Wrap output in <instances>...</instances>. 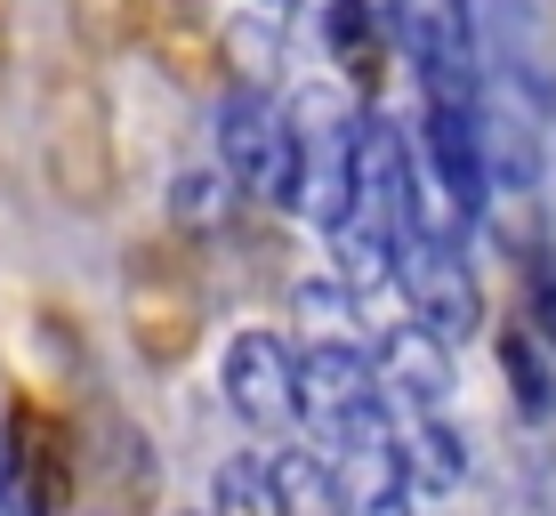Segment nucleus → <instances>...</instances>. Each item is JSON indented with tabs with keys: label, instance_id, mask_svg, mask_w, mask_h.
I'll return each instance as SVG.
<instances>
[{
	"label": "nucleus",
	"instance_id": "obj_2",
	"mask_svg": "<svg viewBox=\"0 0 556 516\" xmlns=\"http://www.w3.org/2000/svg\"><path fill=\"white\" fill-rule=\"evenodd\" d=\"M395 299H404V315H419L435 339H452V348L484 331L476 259H468L459 235H444V226H412V235L395 242Z\"/></svg>",
	"mask_w": 556,
	"mask_h": 516
},
{
	"label": "nucleus",
	"instance_id": "obj_7",
	"mask_svg": "<svg viewBox=\"0 0 556 516\" xmlns=\"http://www.w3.org/2000/svg\"><path fill=\"white\" fill-rule=\"evenodd\" d=\"M266 516H339V461L306 444L266 452Z\"/></svg>",
	"mask_w": 556,
	"mask_h": 516
},
{
	"label": "nucleus",
	"instance_id": "obj_13",
	"mask_svg": "<svg viewBox=\"0 0 556 516\" xmlns=\"http://www.w3.org/2000/svg\"><path fill=\"white\" fill-rule=\"evenodd\" d=\"M9 476H16V461H9V436H0V484H9Z\"/></svg>",
	"mask_w": 556,
	"mask_h": 516
},
{
	"label": "nucleus",
	"instance_id": "obj_12",
	"mask_svg": "<svg viewBox=\"0 0 556 516\" xmlns=\"http://www.w3.org/2000/svg\"><path fill=\"white\" fill-rule=\"evenodd\" d=\"M492 516H556L541 492H501V501H492Z\"/></svg>",
	"mask_w": 556,
	"mask_h": 516
},
{
	"label": "nucleus",
	"instance_id": "obj_4",
	"mask_svg": "<svg viewBox=\"0 0 556 516\" xmlns=\"http://www.w3.org/2000/svg\"><path fill=\"white\" fill-rule=\"evenodd\" d=\"M371 372H379L388 412H452V395H459L452 339H435L419 315L379 323V331H371Z\"/></svg>",
	"mask_w": 556,
	"mask_h": 516
},
{
	"label": "nucleus",
	"instance_id": "obj_10",
	"mask_svg": "<svg viewBox=\"0 0 556 516\" xmlns=\"http://www.w3.org/2000/svg\"><path fill=\"white\" fill-rule=\"evenodd\" d=\"M525 323H532V331H541L548 348H556V266H548L541 251L525 259Z\"/></svg>",
	"mask_w": 556,
	"mask_h": 516
},
{
	"label": "nucleus",
	"instance_id": "obj_3",
	"mask_svg": "<svg viewBox=\"0 0 556 516\" xmlns=\"http://www.w3.org/2000/svg\"><path fill=\"white\" fill-rule=\"evenodd\" d=\"M218 395L242 428L291 436L299 428V348L282 331H235L218 355Z\"/></svg>",
	"mask_w": 556,
	"mask_h": 516
},
{
	"label": "nucleus",
	"instance_id": "obj_11",
	"mask_svg": "<svg viewBox=\"0 0 556 516\" xmlns=\"http://www.w3.org/2000/svg\"><path fill=\"white\" fill-rule=\"evenodd\" d=\"M0 516H41V501H33L25 476H9V484H0Z\"/></svg>",
	"mask_w": 556,
	"mask_h": 516
},
{
	"label": "nucleus",
	"instance_id": "obj_1",
	"mask_svg": "<svg viewBox=\"0 0 556 516\" xmlns=\"http://www.w3.org/2000/svg\"><path fill=\"white\" fill-rule=\"evenodd\" d=\"M388 395H379L371 348L355 339H299V428L323 444L355 452V444H388Z\"/></svg>",
	"mask_w": 556,
	"mask_h": 516
},
{
	"label": "nucleus",
	"instance_id": "obj_6",
	"mask_svg": "<svg viewBox=\"0 0 556 516\" xmlns=\"http://www.w3.org/2000/svg\"><path fill=\"white\" fill-rule=\"evenodd\" d=\"M492 355H501V388H508V412L525 419V428H548V419H556V348H548L541 331H532L525 315H516V323H501Z\"/></svg>",
	"mask_w": 556,
	"mask_h": 516
},
{
	"label": "nucleus",
	"instance_id": "obj_8",
	"mask_svg": "<svg viewBox=\"0 0 556 516\" xmlns=\"http://www.w3.org/2000/svg\"><path fill=\"white\" fill-rule=\"evenodd\" d=\"M210 516H266V452H235L210 476Z\"/></svg>",
	"mask_w": 556,
	"mask_h": 516
},
{
	"label": "nucleus",
	"instance_id": "obj_5",
	"mask_svg": "<svg viewBox=\"0 0 556 516\" xmlns=\"http://www.w3.org/2000/svg\"><path fill=\"white\" fill-rule=\"evenodd\" d=\"M388 444H395V461H404L412 492H459L468 484V436L452 428V412H395Z\"/></svg>",
	"mask_w": 556,
	"mask_h": 516
},
{
	"label": "nucleus",
	"instance_id": "obj_9",
	"mask_svg": "<svg viewBox=\"0 0 556 516\" xmlns=\"http://www.w3.org/2000/svg\"><path fill=\"white\" fill-rule=\"evenodd\" d=\"M242 202V186L226 178V162L218 169H186L178 186H169V210H178V218H194V226H210V218H226V210Z\"/></svg>",
	"mask_w": 556,
	"mask_h": 516
}]
</instances>
